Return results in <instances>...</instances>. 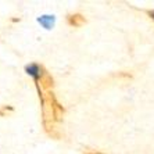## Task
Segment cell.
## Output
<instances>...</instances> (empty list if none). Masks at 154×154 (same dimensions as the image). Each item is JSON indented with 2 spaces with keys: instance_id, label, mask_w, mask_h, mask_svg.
Returning <instances> with one entry per match:
<instances>
[{
  "instance_id": "cell-1",
  "label": "cell",
  "mask_w": 154,
  "mask_h": 154,
  "mask_svg": "<svg viewBox=\"0 0 154 154\" xmlns=\"http://www.w3.org/2000/svg\"><path fill=\"white\" fill-rule=\"evenodd\" d=\"M39 83H40V86H42V89H45V90H49V89H51V88L54 86L53 76H51L45 68H42V74H40L39 82H38V85H36L38 88H39Z\"/></svg>"
},
{
  "instance_id": "cell-2",
  "label": "cell",
  "mask_w": 154,
  "mask_h": 154,
  "mask_svg": "<svg viewBox=\"0 0 154 154\" xmlns=\"http://www.w3.org/2000/svg\"><path fill=\"white\" fill-rule=\"evenodd\" d=\"M49 94H50L51 107H53V112H54V121H61V118H63V115H64V112H65L64 107L57 101V99H56L53 92H49Z\"/></svg>"
},
{
  "instance_id": "cell-3",
  "label": "cell",
  "mask_w": 154,
  "mask_h": 154,
  "mask_svg": "<svg viewBox=\"0 0 154 154\" xmlns=\"http://www.w3.org/2000/svg\"><path fill=\"white\" fill-rule=\"evenodd\" d=\"M42 65L36 64V63H32V64H29L25 67V71L28 75H31L33 79H35L36 85H38V82H39V78H40V74H42Z\"/></svg>"
},
{
  "instance_id": "cell-4",
  "label": "cell",
  "mask_w": 154,
  "mask_h": 154,
  "mask_svg": "<svg viewBox=\"0 0 154 154\" xmlns=\"http://www.w3.org/2000/svg\"><path fill=\"white\" fill-rule=\"evenodd\" d=\"M67 22H68V25L78 28V26H82L83 24H86V18L82 14H71L67 17Z\"/></svg>"
},
{
  "instance_id": "cell-5",
  "label": "cell",
  "mask_w": 154,
  "mask_h": 154,
  "mask_svg": "<svg viewBox=\"0 0 154 154\" xmlns=\"http://www.w3.org/2000/svg\"><path fill=\"white\" fill-rule=\"evenodd\" d=\"M38 22H39L40 25L43 28L46 29H51L54 26V22H56V18L53 15H42V17L38 18Z\"/></svg>"
},
{
  "instance_id": "cell-6",
  "label": "cell",
  "mask_w": 154,
  "mask_h": 154,
  "mask_svg": "<svg viewBox=\"0 0 154 154\" xmlns=\"http://www.w3.org/2000/svg\"><path fill=\"white\" fill-rule=\"evenodd\" d=\"M14 108L11 107V106H3V107L0 108V117H4L6 115V112L7 111H13Z\"/></svg>"
},
{
  "instance_id": "cell-7",
  "label": "cell",
  "mask_w": 154,
  "mask_h": 154,
  "mask_svg": "<svg viewBox=\"0 0 154 154\" xmlns=\"http://www.w3.org/2000/svg\"><path fill=\"white\" fill-rule=\"evenodd\" d=\"M147 14H149V17H150L151 20H153V21H154V10H150V11H147Z\"/></svg>"
},
{
  "instance_id": "cell-8",
  "label": "cell",
  "mask_w": 154,
  "mask_h": 154,
  "mask_svg": "<svg viewBox=\"0 0 154 154\" xmlns=\"http://www.w3.org/2000/svg\"><path fill=\"white\" fill-rule=\"evenodd\" d=\"M85 154H104V153H100V151H86Z\"/></svg>"
}]
</instances>
